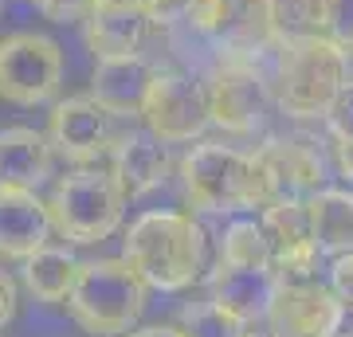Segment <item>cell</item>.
Segmentation results:
<instances>
[{
	"label": "cell",
	"mask_w": 353,
	"mask_h": 337,
	"mask_svg": "<svg viewBox=\"0 0 353 337\" xmlns=\"http://www.w3.org/2000/svg\"><path fill=\"white\" fill-rule=\"evenodd\" d=\"M204 232L185 212H145L126 232L122 259L138 271L145 287L185 290L204 271Z\"/></svg>",
	"instance_id": "obj_1"
},
{
	"label": "cell",
	"mask_w": 353,
	"mask_h": 337,
	"mask_svg": "<svg viewBox=\"0 0 353 337\" xmlns=\"http://www.w3.org/2000/svg\"><path fill=\"white\" fill-rule=\"evenodd\" d=\"M350 48L330 36L279 39V67L271 79L275 106L290 118H326L350 83Z\"/></svg>",
	"instance_id": "obj_2"
},
{
	"label": "cell",
	"mask_w": 353,
	"mask_h": 337,
	"mask_svg": "<svg viewBox=\"0 0 353 337\" xmlns=\"http://www.w3.org/2000/svg\"><path fill=\"white\" fill-rule=\"evenodd\" d=\"M67 310L90 337H122L145 310V283L126 259L79 263L67 290Z\"/></svg>",
	"instance_id": "obj_3"
},
{
	"label": "cell",
	"mask_w": 353,
	"mask_h": 337,
	"mask_svg": "<svg viewBox=\"0 0 353 337\" xmlns=\"http://www.w3.org/2000/svg\"><path fill=\"white\" fill-rule=\"evenodd\" d=\"M126 200L130 196L122 192V185L110 169H75V173L55 181L48 216L51 227L63 239L87 247V243H102L118 232Z\"/></svg>",
	"instance_id": "obj_4"
},
{
	"label": "cell",
	"mask_w": 353,
	"mask_h": 337,
	"mask_svg": "<svg viewBox=\"0 0 353 337\" xmlns=\"http://www.w3.org/2000/svg\"><path fill=\"white\" fill-rule=\"evenodd\" d=\"M181 185L192 208L208 216H236L259 208L252 153L232 150L224 141H201L181 157Z\"/></svg>",
	"instance_id": "obj_5"
},
{
	"label": "cell",
	"mask_w": 353,
	"mask_h": 337,
	"mask_svg": "<svg viewBox=\"0 0 353 337\" xmlns=\"http://www.w3.org/2000/svg\"><path fill=\"white\" fill-rule=\"evenodd\" d=\"M204 94H208V122L224 125L228 134H255L275 106L271 79L263 75L255 55H240V51L220 55L204 83Z\"/></svg>",
	"instance_id": "obj_6"
},
{
	"label": "cell",
	"mask_w": 353,
	"mask_h": 337,
	"mask_svg": "<svg viewBox=\"0 0 353 337\" xmlns=\"http://www.w3.org/2000/svg\"><path fill=\"white\" fill-rule=\"evenodd\" d=\"M63 48L43 32H12L0 39V102L48 106L63 87Z\"/></svg>",
	"instance_id": "obj_7"
},
{
	"label": "cell",
	"mask_w": 353,
	"mask_h": 337,
	"mask_svg": "<svg viewBox=\"0 0 353 337\" xmlns=\"http://www.w3.org/2000/svg\"><path fill=\"white\" fill-rule=\"evenodd\" d=\"M141 122L153 138L169 141H192L208 130V94L204 83L189 71H176V67H157L141 106Z\"/></svg>",
	"instance_id": "obj_8"
},
{
	"label": "cell",
	"mask_w": 353,
	"mask_h": 337,
	"mask_svg": "<svg viewBox=\"0 0 353 337\" xmlns=\"http://www.w3.org/2000/svg\"><path fill=\"white\" fill-rule=\"evenodd\" d=\"M252 161H255V181H259V208L306 200L314 196L318 188H326V161L306 141L271 138L252 153Z\"/></svg>",
	"instance_id": "obj_9"
},
{
	"label": "cell",
	"mask_w": 353,
	"mask_h": 337,
	"mask_svg": "<svg viewBox=\"0 0 353 337\" xmlns=\"http://www.w3.org/2000/svg\"><path fill=\"white\" fill-rule=\"evenodd\" d=\"M114 122H118V118L102 110L90 94L55 102V106H51V122H48L51 153H63L67 161H79V165L110 157L114 141L122 138Z\"/></svg>",
	"instance_id": "obj_10"
},
{
	"label": "cell",
	"mask_w": 353,
	"mask_h": 337,
	"mask_svg": "<svg viewBox=\"0 0 353 337\" xmlns=\"http://www.w3.org/2000/svg\"><path fill=\"white\" fill-rule=\"evenodd\" d=\"M345 306L322 283H279L263 322L275 337H334L341 329Z\"/></svg>",
	"instance_id": "obj_11"
},
{
	"label": "cell",
	"mask_w": 353,
	"mask_h": 337,
	"mask_svg": "<svg viewBox=\"0 0 353 337\" xmlns=\"http://www.w3.org/2000/svg\"><path fill=\"white\" fill-rule=\"evenodd\" d=\"M153 67L141 51L126 55H102L94 59V75H90V99L99 102L114 118H141L145 94L153 83Z\"/></svg>",
	"instance_id": "obj_12"
},
{
	"label": "cell",
	"mask_w": 353,
	"mask_h": 337,
	"mask_svg": "<svg viewBox=\"0 0 353 337\" xmlns=\"http://www.w3.org/2000/svg\"><path fill=\"white\" fill-rule=\"evenodd\" d=\"M150 28L153 24L145 12V0H94L90 12L83 16V39L94 51V59L141 51Z\"/></svg>",
	"instance_id": "obj_13"
},
{
	"label": "cell",
	"mask_w": 353,
	"mask_h": 337,
	"mask_svg": "<svg viewBox=\"0 0 353 337\" xmlns=\"http://www.w3.org/2000/svg\"><path fill=\"white\" fill-rule=\"evenodd\" d=\"M275 290H279V278L271 267H228V263H216V271L208 275V302H216L232 318H240L243 325L263 322Z\"/></svg>",
	"instance_id": "obj_14"
},
{
	"label": "cell",
	"mask_w": 353,
	"mask_h": 337,
	"mask_svg": "<svg viewBox=\"0 0 353 337\" xmlns=\"http://www.w3.org/2000/svg\"><path fill=\"white\" fill-rule=\"evenodd\" d=\"M51 236L48 204L32 188L0 185V255L4 259H28Z\"/></svg>",
	"instance_id": "obj_15"
},
{
	"label": "cell",
	"mask_w": 353,
	"mask_h": 337,
	"mask_svg": "<svg viewBox=\"0 0 353 337\" xmlns=\"http://www.w3.org/2000/svg\"><path fill=\"white\" fill-rule=\"evenodd\" d=\"M169 145L161 138H153L150 130H130L114 141L110 150V173L118 176V185L126 196H145L169 176Z\"/></svg>",
	"instance_id": "obj_16"
},
{
	"label": "cell",
	"mask_w": 353,
	"mask_h": 337,
	"mask_svg": "<svg viewBox=\"0 0 353 337\" xmlns=\"http://www.w3.org/2000/svg\"><path fill=\"white\" fill-rule=\"evenodd\" d=\"M51 176V141L39 130L12 125L0 130V185L4 188H32L36 192Z\"/></svg>",
	"instance_id": "obj_17"
},
{
	"label": "cell",
	"mask_w": 353,
	"mask_h": 337,
	"mask_svg": "<svg viewBox=\"0 0 353 337\" xmlns=\"http://www.w3.org/2000/svg\"><path fill=\"white\" fill-rule=\"evenodd\" d=\"M306 224L318 255H345L353 251V192L345 188H318L306 196Z\"/></svg>",
	"instance_id": "obj_18"
},
{
	"label": "cell",
	"mask_w": 353,
	"mask_h": 337,
	"mask_svg": "<svg viewBox=\"0 0 353 337\" xmlns=\"http://www.w3.org/2000/svg\"><path fill=\"white\" fill-rule=\"evenodd\" d=\"M75 275H79V259H75V251H67V247L43 243L39 251H32L24 259V287L39 302H48V306L67 302V290H71Z\"/></svg>",
	"instance_id": "obj_19"
},
{
	"label": "cell",
	"mask_w": 353,
	"mask_h": 337,
	"mask_svg": "<svg viewBox=\"0 0 353 337\" xmlns=\"http://www.w3.org/2000/svg\"><path fill=\"white\" fill-rule=\"evenodd\" d=\"M267 20L275 43L294 36H326L330 0H267Z\"/></svg>",
	"instance_id": "obj_20"
},
{
	"label": "cell",
	"mask_w": 353,
	"mask_h": 337,
	"mask_svg": "<svg viewBox=\"0 0 353 337\" xmlns=\"http://www.w3.org/2000/svg\"><path fill=\"white\" fill-rule=\"evenodd\" d=\"M220 263L228 267H271V239L259 220H236L224 232Z\"/></svg>",
	"instance_id": "obj_21"
},
{
	"label": "cell",
	"mask_w": 353,
	"mask_h": 337,
	"mask_svg": "<svg viewBox=\"0 0 353 337\" xmlns=\"http://www.w3.org/2000/svg\"><path fill=\"white\" fill-rule=\"evenodd\" d=\"M181 337H248V325L240 318H232L228 310H220L216 302H192L181 310Z\"/></svg>",
	"instance_id": "obj_22"
},
{
	"label": "cell",
	"mask_w": 353,
	"mask_h": 337,
	"mask_svg": "<svg viewBox=\"0 0 353 337\" xmlns=\"http://www.w3.org/2000/svg\"><path fill=\"white\" fill-rule=\"evenodd\" d=\"M232 8H236V0H189L185 4V24L208 39H220L228 20H232Z\"/></svg>",
	"instance_id": "obj_23"
},
{
	"label": "cell",
	"mask_w": 353,
	"mask_h": 337,
	"mask_svg": "<svg viewBox=\"0 0 353 337\" xmlns=\"http://www.w3.org/2000/svg\"><path fill=\"white\" fill-rule=\"evenodd\" d=\"M330 290H334V298L353 310V251L345 255H334V267H330Z\"/></svg>",
	"instance_id": "obj_24"
},
{
	"label": "cell",
	"mask_w": 353,
	"mask_h": 337,
	"mask_svg": "<svg viewBox=\"0 0 353 337\" xmlns=\"http://www.w3.org/2000/svg\"><path fill=\"white\" fill-rule=\"evenodd\" d=\"M326 36L338 39L341 48H353V0H330Z\"/></svg>",
	"instance_id": "obj_25"
},
{
	"label": "cell",
	"mask_w": 353,
	"mask_h": 337,
	"mask_svg": "<svg viewBox=\"0 0 353 337\" xmlns=\"http://www.w3.org/2000/svg\"><path fill=\"white\" fill-rule=\"evenodd\" d=\"M90 4L94 0H36V8L48 20H55V24H75V20H83L90 12Z\"/></svg>",
	"instance_id": "obj_26"
},
{
	"label": "cell",
	"mask_w": 353,
	"mask_h": 337,
	"mask_svg": "<svg viewBox=\"0 0 353 337\" xmlns=\"http://www.w3.org/2000/svg\"><path fill=\"white\" fill-rule=\"evenodd\" d=\"M185 4L189 0H145L150 24H176V20H185Z\"/></svg>",
	"instance_id": "obj_27"
},
{
	"label": "cell",
	"mask_w": 353,
	"mask_h": 337,
	"mask_svg": "<svg viewBox=\"0 0 353 337\" xmlns=\"http://www.w3.org/2000/svg\"><path fill=\"white\" fill-rule=\"evenodd\" d=\"M330 150H334V165L345 181H353V134H330Z\"/></svg>",
	"instance_id": "obj_28"
},
{
	"label": "cell",
	"mask_w": 353,
	"mask_h": 337,
	"mask_svg": "<svg viewBox=\"0 0 353 337\" xmlns=\"http://www.w3.org/2000/svg\"><path fill=\"white\" fill-rule=\"evenodd\" d=\"M16 318V283L8 271H0V329Z\"/></svg>",
	"instance_id": "obj_29"
},
{
	"label": "cell",
	"mask_w": 353,
	"mask_h": 337,
	"mask_svg": "<svg viewBox=\"0 0 353 337\" xmlns=\"http://www.w3.org/2000/svg\"><path fill=\"white\" fill-rule=\"evenodd\" d=\"M130 337H181V334L169 329V325H150V329H138V334H130Z\"/></svg>",
	"instance_id": "obj_30"
},
{
	"label": "cell",
	"mask_w": 353,
	"mask_h": 337,
	"mask_svg": "<svg viewBox=\"0 0 353 337\" xmlns=\"http://www.w3.org/2000/svg\"><path fill=\"white\" fill-rule=\"evenodd\" d=\"M248 337H252V334H248Z\"/></svg>",
	"instance_id": "obj_31"
},
{
	"label": "cell",
	"mask_w": 353,
	"mask_h": 337,
	"mask_svg": "<svg viewBox=\"0 0 353 337\" xmlns=\"http://www.w3.org/2000/svg\"><path fill=\"white\" fill-rule=\"evenodd\" d=\"M350 337H353V334H350Z\"/></svg>",
	"instance_id": "obj_32"
}]
</instances>
